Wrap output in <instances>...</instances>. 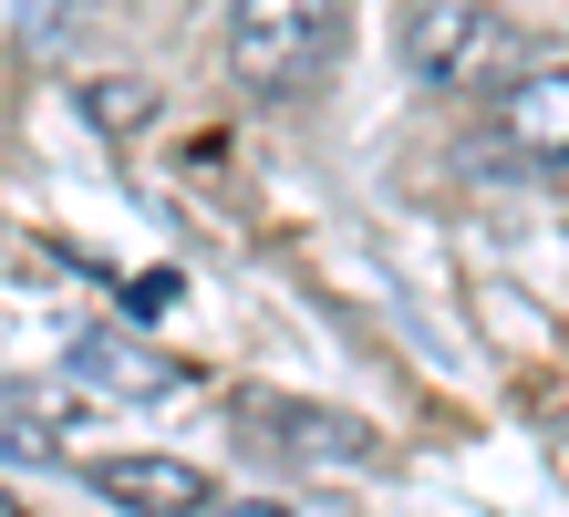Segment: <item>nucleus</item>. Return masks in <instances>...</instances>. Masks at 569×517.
I'll return each mask as SVG.
<instances>
[{"instance_id": "1", "label": "nucleus", "mask_w": 569, "mask_h": 517, "mask_svg": "<svg viewBox=\"0 0 569 517\" xmlns=\"http://www.w3.org/2000/svg\"><path fill=\"white\" fill-rule=\"evenodd\" d=\"M405 62L425 83L466 93V83H518L528 42L487 11V0H405Z\"/></svg>"}, {"instance_id": "2", "label": "nucleus", "mask_w": 569, "mask_h": 517, "mask_svg": "<svg viewBox=\"0 0 569 517\" xmlns=\"http://www.w3.org/2000/svg\"><path fill=\"white\" fill-rule=\"evenodd\" d=\"M331 52H342V0H239L228 11V62L259 93L311 83Z\"/></svg>"}, {"instance_id": "3", "label": "nucleus", "mask_w": 569, "mask_h": 517, "mask_svg": "<svg viewBox=\"0 0 569 517\" xmlns=\"http://www.w3.org/2000/svg\"><path fill=\"white\" fill-rule=\"evenodd\" d=\"M239 425L290 445L300 466H362V456H373V425H362V414H331V404H270V394H249Z\"/></svg>"}, {"instance_id": "4", "label": "nucleus", "mask_w": 569, "mask_h": 517, "mask_svg": "<svg viewBox=\"0 0 569 517\" xmlns=\"http://www.w3.org/2000/svg\"><path fill=\"white\" fill-rule=\"evenodd\" d=\"M93 487H104L114 507H136V517H208L218 507L208 466H177V456H104Z\"/></svg>"}, {"instance_id": "5", "label": "nucleus", "mask_w": 569, "mask_h": 517, "mask_svg": "<svg viewBox=\"0 0 569 517\" xmlns=\"http://www.w3.org/2000/svg\"><path fill=\"white\" fill-rule=\"evenodd\" d=\"M497 135L559 177V156H569V73H559V62H539V73L508 83V115H497Z\"/></svg>"}, {"instance_id": "6", "label": "nucleus", "mask_w": 569, "mask_h": 517, "mask_svg": "<svg viewBox=\"0 0 569 517\" xmlns=\"http://www.w3.org/2000/svg\"><path fill=\"white\" fill-rule=\"evenodd\" d=\"M73 384H93V394H124V404H156V394H177L187 372L166 362V352H146V341L93 331V341H73Z\"/></svg>"}, {"instance_id": "7", "label": "nucleus", "mask_w": 569, "mask_h": 517, "mask_svg": "<svg viewBox=\"0 0 569 517\" xmlns=\"http://www.w3.org/2000/svg\"><path fill=\"white\" fill-rule=\"evenodd\" d=\"M0 466H52V425L42 414H0Z\"/></svg>"}, {"instance_id": "8", "label": "nucleus", "mask_w": 569, "mask_h": 517, "mask_svg": "<svg viewBox=\"0 0 569 517\" xmlns=\"http://www.w3.org/2000/svg\"><path fill=\"white\" fill-rule=\"evenodd\" d=\"M208 517H290V507H280V497H218Z\"/></svg>"}]
</instances>
